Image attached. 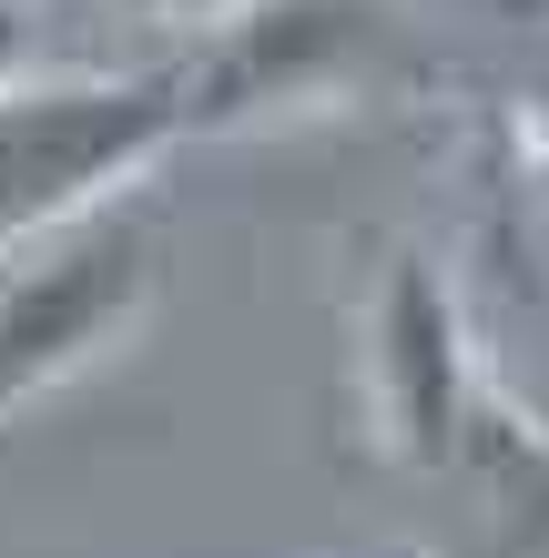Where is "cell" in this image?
Instances as JSON below:
<instances>
[{"mask_svg":"<svg viewBox=\"0 0 549 558\" xmlns=\"http://www.w3.org/2000/svg\"><path fill=\"white\" fill-rule=\"evenodd\" d=\"M509 173H520V193H529V214L549 223V102H529L520 122H509Z\"/></svg>","mask_w":549,"mask_h":558,"instance_id":"6","label":"cell"},{"mask_svg":"<svg viewBox=\"0 0 549 558\" xmlns=\"http://www.w3.org/2000/svg\"><path fill=\"white\" fill-rule=\"evenodd\" d=\"M21 72H41L31 61V21H21V0H0V82H21Z\"/></svg>","mask_w":549,"mask_h":558,"instance_id":"7","label":"cell"},{"mask_svg":"<svg viewBox=\"0 0 549 558\" xmlns=\"http://www.w3.org/2000/svg\"><path fill=\"white\" fill-rule=\"evenodd\" d=\"M183 143H193V51L0 82V254L143 193V173Z\"/></svg>","mask_w":549,"mask_h":558,"instance_id":"1","label":"cell"},{"mask_svg":"<svg viewBox=\"0 0 549 558\" xmlns=\"http://www.w3.org/2000/svg\"><path fill=\"white\" fill-rule=\"evenodd\" d=\"M438 487L458 498L447 558H549V416L520 407L509 386L478 397V416H468L458 457L438 468Z\"/></svg>","mask_w":549,"mask_h":558,"instance_id":"4","label":"cell"},{"mask_svg":"<svg viewBox=\"0 0 549 558\" xmlns=\"http://www.w3.org/2000/svg\"><path fill=\"white\" fill-rule=\"evenodd\" d=\"M478 397H489V366H478L458 275L428 244H386L357 294V407H367L377 457H397L407 477H438L458 457Z\"/></svg>","mask_w":549,"mask_h":558,"instance_id":"3","label":"cell"},{"mask_svg":"<svg viewBox=\"0 0 549 558\" xmlns=\"http://www.w3.org/2000/svg\"><path fill=\"white\" fill-rule=\"evenodd\" d=\"M112 11H133V21H153V31H174V41H204V31L244 21L254 0H112Z\"/></svg>","mask_w":549,"mask_h":558,"instance_id":"5","label":"cell"},{"mask_svg":"<svg viewBox=\"0 0 549 558\" xmlns=\"http://www.w3.org/2000/svg\"><path fill=\"white\" fill-rule=\"evenodd\" d=\"M153 294H164V214L143 193L0 254V416L41 407L51 386L103 366L153 315Z\"/></svg>","mask_w":549,"mask_h":558,"instance_id":"2","label":"cell"}]
</instances>
